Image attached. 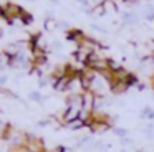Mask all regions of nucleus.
I'll return each mask as SVG.
<instances>
[{
    "mask_svg": "<svg viewBox=\"0 0 154 152\" xmlns=\"http://www.w3.org/2000/svg\"><path fill=\"white\" fill-rule=\"evenodd\" d=\"M58 25H60V23H58L57 20H53V18L45 20V30H48V32H53V30H57Z\"/></svg>",
    "mask_w": 154,
    "mask_h": 152,
    "instance_id": "obj_4",
    "label": "nucleus"
},
{
    "mask_svg": "<svg viewBox=\"0 0 154 152\" xmlns=\"http://www.w3.org/2000/svg\"><path fill=\"white\" fill-rule=\"evenodd\" d=\"M104 0H85V3H86L88 7H91V8H94V7H98V5H101Z\"/></svg>",
    "mask_w": 154,
    "mask_h": 152,
    "instance_id": "obj_7",
    "label": "nucleus"
},
{
    "mask_svg": "<svg viewBox=\"0 0 154 152\" xmlns=\"http://www.w3.org/2000/svg\"><path fill=\"white\" fill-rule=\"evenodd\" d=\"M114 132H116L118 135H121V137H124V135H126V131H124V129H114Z\"/></svg>",
    "mask_w": 154,
    "mask_h": 152,
    "instance_id": "obj_10",
    "label": "nucleus"
},
{
    "mask_svg": "<svg viewBox=\"0 0 154 152\" xmlns=\"http://www.w3.org/2000/svg\"><path fill=\"white\" fill-rule=\"evenodd\" d=\"M101 5H103V8H104V12H106V13H109V12L114 13V12H116V3H114V0H104Z\"/></svg>",
    "mask_w": 154,
    "mask_h": 152,
    "instance_id": "obj_3",
    "label": "nucleus"
},
{
    "mask_svg": "<svg viewBox=\"0 0 154 152\" xmlns=\"http://www.w3.org/2000/svg\"><path fill=\"white\" fill-rule=\"evenodd\" d=\"M76 119H80V109L76 108H70V106H66L63 111V114H61V121H63V124H70V122L76 121Z\"/></svg>",
    "mask_w": 154,
    "mask_h": 152,
    "instance_id": "obj_1",
    "label": "nucleus"
},
{
    "mask_svg": "<svg viewBox=\"0 0 154 152\" xmlns=\"http://www.w3.org/2000/svg\"><path fill=\"white\" fill-rule=\"evenodd\" d=\"M30 99H33V101H40V99H42L40 93H32V94H30Z\"/></svg>",
    "mask_w": 154,
    "mask_h": 152,
    "instance_id": "obj_9",
    "label": "nucleus"
},
{
    "mask_svg": "<svg viewBox=\"0 0 154 152\" xmlns=\"http://www.w3.org/2000/svg\"><path fill=\"white\" fill-rule=\"evenodd\" d=\"M20 22L25 23V25H30V23H33V15H30V13L23 12V13L20 15Z\"/></svg>",
    "mask_w": 154,
    "mask_h": 152,
    "instance_id": "obj_6",
    "label": "nucleus"
},
{
    "mask_svg": "<svg viewBox=\"0 0 154 152\" xmlns=\"http://www.w3.org/2000/svg\"><path fill=\"white\" fill-rule=\"evenodd\" d=\"M143 116H146V117H149V119H154V111H152V109H149V108H146V109H144V112H143Z\"/></svg>",
    "mask_w": 154,
    "mask_h": 152,
    "instance_id": "obj_8",
    "label": "nucleus"
},
{
    "mask_svg": "<svg viewBox=\"0 0 154 152\" xmlns=\"http://www.w3.org/2000/svg\"><path fill=\"white\" fill-rule=\"evenodd\" d=\"M85 33L81 32V30H68L66 32V38L70 40V41H73V43H76V45H80L81 41H83V38H85Z\"/></svg>",
    "mask_w": 154,
    "mask_h": 152,
    "instance_id": "obj_2",
    "label": "nucleus"
},
{
    "mask_svg": "<svg viewBox=\"0 0 154 152\" xmlns=\"http://www.w3.org/2000/svg\"><path fill=\"white\" fill-rule=\"evenodd\" d=\"M66 127H68V129H73V131H76V129L86 127V126H85V122L81 121V119H76V121H73V122H70V124H66Z\"/></svg>",
    "mask_w": 154,
    "mask_h": 152,
    "instance_id": "obj_5",
    "label": "nucleus"
},
{
    "mask_svg": "<svg viewBox=\"0 0 154 152\" xmlns=\"http://www.w3.org/2000/svg\"><path fill=\"white\" fill-rule=\"evenodd\" d=\"M149 50L151 53H154V41H149Z\"/></svg>",
    "mask_w": 154,
    "mask_h": 152,
    "instance_id": "obj_11",
    "label": "nucleus"
}]
</instances>
